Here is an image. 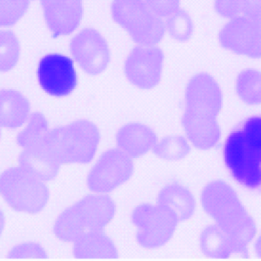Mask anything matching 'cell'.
I'll return each instance as SVG.
<instances>
[{
	"instance_id": "12",
	"label": "cell",
	"mask_w": 261,
	"mask_h": 261,
	"mask_svg": "<svg viewBox=\"0 0 261 261\" xmlns=\"http://www.w3.org/2000/svg\"><path fill=\"white\" fill-rule=\"evenodd\" d=\"M201 249L204 254L213 259H230L233 256L247 257L248 247L235 242L218 225L207 227L201 236Z\"/></svg>"
},
{
	"instance_id": "6",
	"label": "cell",
	"mask_w": 261,
	"mask_h": 261,
	"mask_svg": "<svg viewBox=\"0 0 261 261\" xmlns=\"http://www.w3.org/2000/svg\"><path fill=\"white\" fill-rule=\"evenodd\" d=\"M69 51L79 69L88 75H100L111 63L109 44L103 34L93 27L79 29L72 35Z\"/></svg>"
},
{
	"instance_id": "9",
	"label": "cell",
	"mask_w": 261,
	"mask_h": 261,
	"mask_svg": "<svg viewBox=\"0 0 261 261\" xmlns=\"http://www.w3.org/2000/svg\"><path fill=\"white\" fill-rule=\"evenodd\" d=\"M164 63V53L158 45H136L125 59V77L137 88L152 89L161 82Z\"/></svg>"
},
{
	"instance_id": "8",
	"label": "cell",
	"mask_w": 261,
	"mask_h": 261,
	"mask_svg": "<svg viewBox=\"0 0 261 261\" xmlns=\"http://www.w3.org/2000/svg\"><path fill=\"white\" fill-rule=\"evenodd\" d=\"M77 69L71 56L63 53H49L38 64V82L41 88L51 97H68L79 85Z\"/></svg>"
},
{
	"instance_id": "23",
	"label": "cell",
	"mask_w": 261,
	"mask_h": 261,
	"mask_svg": "<svg viewBox=\"0 0 261 261\" xmlns=\"http://www.w3.org/2000/svg\"><path fill=\"white\" fill-rule=\"evenodd\" d=\"M242 15L261 19V0H244Z\"/></svg>"
},
{
	"instance_id": "5",
	"label": "cell",
	"mask_w": 261,
	"mask_h": 261,
	"mask_svg": "<svg viewBox=\"0 0 261 261\" xmlns=\"http://www.w3.org/2000/svg\"><path fill=\"white\" fill-rule=\"evenodd\" d=\"M220 47L233 56L261 60V19L241 15L225 21L217 36Z\"/></svg>"
},
{
	"instance_id": "10",
	"label": "cell",
	"mask_w": 261,
	"mask_h": 261,
	"mask_svg": "<svg viewBox=\"0 0 261 261\" xmlns=\"http://www.w3.org/2000/svg\"><path fill=\"white\" fill-rule=\"evenodd\" d=\"M44 19L54 39L72 36L80 29L84 0H40Z\"/></svg>"
},
{
	"instance_id": "17",
	"label": "cell",
	"mask_w": 261,
	"mask_h": 261,
	"mask_svg": "<svg viewBox=\"0 0 261 261\" xmlns=\"http://www.w3.org/2000/svg\"><path fill=\"white\" fill-rule=\"evenodd\" d=\"M166 34L181 43L192 39L195 32L193 19L186 10H178L164 19Z\"/></svg>"
},
{
	"instance_id": "20",
	"label": "cell",
	"mask_w": 261,
	"mask_h": 261,
	"mask_svg": "<svg viewBox=\"0 0 261 261\" xmlns=\"http://www.w3.org/2000/svg\"><path fill=\"white\" fill-rule=\"evenodd\" d=\"M7 257L11 259H48V256L40 244L27 242L13 247Z\"/></svg>"
},
{
	"instance_id": "24",
	"label": "cell",
	"mask_w": 261,
	"mask_h": 261,
	"mask_svg": "<svg viewBox=\"0 0 261 261\" xmlns=\"http://www.w3.org/2000/svg\"><path fill=\"white\" fill-rule=\"evenodd\" d=\"M253 248H254L255 253H256V256L259 259H261V233H259V236L257 237L256 241H255Z\"/></svg>"
},
{
	"instance_id": "15",
	"label": "cell",
	"mask_w": 261,
	"mask_h": 261,
	"mask_svg": "<svg viewBox=\"0 0 261 261\" xmlns=\"http://www.w3.org/2000/svg\"><path fill=\"white\" fill-rule=\"evenodd\" d=\"M48 131V120L44 114L33 112L29 117L27 126L16 137L18 146L24 149L42 144Z\"/></svg>"
},
{
	"instance_id": "7",
	"label": "cell",
	"mask_w": 261,
	"mask_h": 261,
	"mask_svg": "<svg viewBox=\"0 0 261 261\" xmlns=\"http://www.w3.org/2000/svg\"><path fill=\"white\" fill-rule=\"evenodd\" d=\"M223 154L226 166L237 182L247 189L261 188V161L247 145L242 129L229 134Z\"/></svg>"
},
{
	"instance_id": "16",
	"label": "cell",
	"mask_w": 261,
	"mask_h": 261,
	"mask_svg": "<svg viewBox=\"0 0 261 261\" xmlns=\"http://www.w3.org/2000/svg\"><path fill=\"white\" fill-rule=\"evenodd\" d=\"M21 47L12 30L0 29V72L12 71L19 63Z\"/></svg>"
},
{
	"instance_id": "14",
	"label": "cell",
	"mask_w": 261,
	"mask_h": 261,
	"mask_svg": "<svg viewBox=\"0 0 261 261\" xmlns=\"http://www.w3.org/2000/svg\"><path fill=\"white\" fill-rule=\"evenodd\" d=\"M235 94L244 105H261V69L247 67L237 73L233 82Z\"/></svg>"
},
{
	"instance_id": "21",
	"label": "cell",
	"mask_w": 261,
	"mask_h": 261,
	"mask_svg": "<svg viewBox=\"0 0 261 261\" xmlns=\"http://www.w3.org/2000/svg\"><path fill=\"white\" fill-rule=\"evenodd\" d=\"M244 0H213V9L217 16L230 20L243 13Z\"/></svg>"
},
{
	"instance_id": "11",
	"label": "cell",
	"mask_w": 261,
	"mask_h": 261,
	"mask_svg": "<svg viewBox=\"0 0 261 261\" xmlns=\"http://www.w3.org/2000/svg\"><path fill=\"white\" fill-rule=\"evenodd\" d=\"M30 115V103L20 91L0 90V128L22 127Z\"/></svg>"
},
{
	"instance_id": "2",
	"label": "cell",
	"mask_w": 261,
	"mask_h": 261,
	"mask_svg": "<svg viewBox=\"0 0 261 261\" xmlns=\"http://www.w3.org/2000/svg\"><path fill=\"white\" fill-rule=\"evenodd\" d=\"M201 202L223 231L240 245L248 247L257 227L231 186L223 181L209 183L203 191Z\"/></svg>"
},
{
	"instance_id": "22",
	"label": "cell",
	"mask_w": 261,
	"mask_h": 261,
	"mask_svg": "<svg viewBox=\"0 0 261 261\" xmlns=\"http://www.w3.org/2000/svg\"><path fill=\"white\" fill-rule=\"evenodd\" d=\"M154 13L165 19L181 9V0H145Z\"/></svg>"
},
{
	"instance_id": "13",
	"label": "cell",
	"mask_w": 261,
	"mask_h": 261,
	"mask_svg": "<svg viewBox=\"0 0 261 261\" xmlns=\"http://www.w3.org/2000/svg\"><path fill=\"white\" fill-rule=\"evenodd\" d=\"M59 165L44 143L24 149L19 154V166L43 181H50L56 176Z\"/></svg>"
},
{
	"instance_id": "3",
	"label": "cell",
	"mask_w": 261,
	"mask_h": 261,
	"mask_svg": "<svg viewBox=\"0 0 261 261\" xmlns=\"http://www.w3.org/2000/svg\"><path fill=\"white\" fill-rule=\"evenodd\" d=\"M110 13L137 45H158L166 36L164 19L149 8L145 0H112Z\"/></svg>"
},
{
	"instance_id": "25",
	"label": "cell",
	"mask_w": 261,
	"mask_h": 261,
	"mask_svg": "<svg viewBox=\"0 0 261 261\" xmlns=\"http://www.w3.org/2000/svg\"><path fill=\"white\" fill-rule=\"evenodd\" d=\"M5 215H4V213L3 212V211L0 209V236L2 235L4 228H5Z\"/></svg>"
},
{
	"instance_id": "1",
	"label": "cell",
	"mask_w": 261,
	"mask_h": 261,
	"mask_svg": "<svg viewBox=\"0 0 261 261\" xmlns=\"http://www.w3.org/2000/svg\"><path fill=\"white\" fill-rule=\"evenodd\" d=\"M185 97L191 140L199 149H212L221 139V129L217 121L224 105L221 84L209 73H197L188 82Z\"/></svg>"
},
{
	"instance_id": "26",
	"label": "cell",
	"mask_w": 261,
	"mask_h": 261,
	"mask_svg": "<svg viewBox=\"0 0 261 261\" xmlns=\"http://www.w3.org/2000/svg\"><path fill=\"white\" fill-rule=\"evenodd\" d=\"M0 139H1V129H0Z\"/></svg>"
},
{
	"instance_id": "4",
	"label": "cell",
	"mask_w": 261,
	"mask_h": 261,
	"mask_svg": "<svg viewBox=\"0 0 261 261\" xmlns=\"http://www.w3.org/2000/svg\"><path fill=\"white\" fill-rule=\"evenodd\" d=\"M0 197L14 210L36 214L46 207L49 190L45 181L20 166H13L0 174Z\"/></svg>"
},
{
	"instance_id": "18",
	"label": "cell",
	"mask_w": 261,
	"mask_h": 261,
	"mask_svg": "<svg viewBox=\"0 0 261 261\" xmlns=\"http://www.w3.org/2000/svg\"><path fill=\"white\" fill-rule=\"evenodd\" d=\"M30 0H0V28L14 27L25 16Z\"/></svg>"
},
{
	"instance_id": "19",
	"label": "cell",
	"mask_w": 261,
	"mask_h": 261,
	"mask_svg": "<svg viewBox=\"0 0 261 261\" xmlns=\"http://www.w3.org/2000/svg\"><path fill=\"white\" fill-rule=\"evenodd\" d=\"M241 129L249 147L261 161V116H253L247 119Z\"/></svg>"
}]
</instances>
